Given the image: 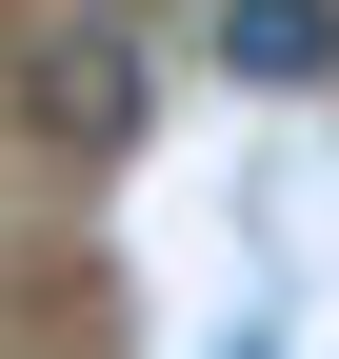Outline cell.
Segmentation results:
<instances>
[{"label":"cell","mask_w":339,"mask_h":359,"mask_svg":"<svg viewBox=\"0 0 339 359\" xmlns=\"http://www.w3.org/2000/svg\"><path fill=\"white\" fill-rule=\"evenodd\" d=\"M20 100H40V140H80V160H100V140H140V40H120V20L40 40V80H20Z\"/></svg>","instance_id":"1"},{"label":"cell","mask_w":339,"mask_h":359,"mask_svg":"<svg viewBox=\"0 0 339 359\" xmlns=\"http://www.w3.org/2000/svg\"><path fill=\"white\" fill-rule=\"evenodd\" d=\"M220 80L319 100V80H339V0H220Z\"/></svg>","instance_id":"2"}]
</instances>
